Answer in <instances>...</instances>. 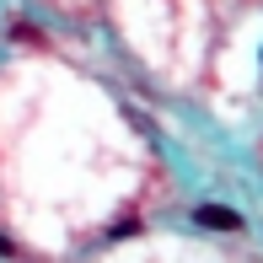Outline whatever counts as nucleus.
Returning <instances> with one entry per match:
<instances>
[{
	"mask_svg": "<svg viewBox=\"0 0 263 263\" xmlns=\"http://www.w3.org/2000/svg\"><path fill=\"white\" fill-rule=\"evenodd\" d=\"M194 220L204 226V231H242V215L226 210V204H199V210H194Z\"/></svg>",
	"mask_w": 263,
	"mask_h": 263,
	"instance_id": "f257e3e1",
	"label": "nucleus"
},
{
	"mask_svg": "<svg viewBox=\"0 0 263 263\" xmlns=\"http://www.w3.org/2000/svg\"><path fill=\"white\" fill-rule=\"evenodd\" d=\"M135 231H140V220H135V215H129V220H118V226H113V231H107V236H113V242H124V236H135Z\"/></svg>",
	"mask_w": 263,
	"mask_h": 263,
	"instance_id": "f03ea898",
	"label": "nucleus"
}]
</instances>
